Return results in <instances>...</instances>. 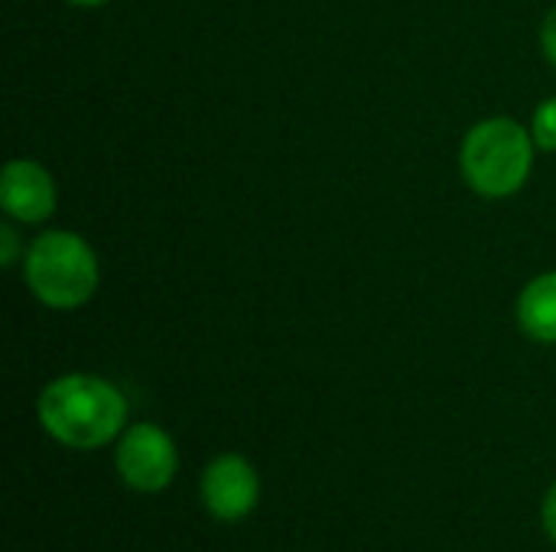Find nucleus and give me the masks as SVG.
Listing matches in <instances>:
<instances>
[{
    "instance_id": "9",
    "label": "nucleus",
    "mask_w": 556,
    "mask_h": 552,
    "mask_svg": "<svg viewBox=\"0 0 556 552\" xmlns=\"http://www.w3.org/2000/svg\"><path fill=\"white\" fill-rule=\"evenodd\" d=\"M23 254H26V241L20 238V224L3 218V224H0V267L13 270L16 264H23Z\"/></svg>"
},
{
    "instance_id": "3",
    "label": "nucleus",
    "mask_w": 556,
    "mask_h": 552,
    "mask_svg": "<svg viewBox=\"0 0 556 552\" xmlns=\"http://www.w3.org/2000/svg\"><path fill=\"white\" fill-rule=\"evenodd\" d=\"M20 277L26 293L52 312H75L101 290V257L72 228H42L23 254Z\"/></svg>"
},
{
    "instance_id": "10",
    "label": "nucleus",
    "mask_w": 556,
    "mask_h": 552,
    "mask_svg": "<svg viewBox=\"0 0 556 552\" xmlns=\"http://www.w3.org/2000/svg\"><path fill=\"white\" fill-rule=\"evenodd\" d=\"M538 46H541V55L547 59V65H554L556 68V3L544 13V20H541Z\"/></svg>"
},
{
    "instance_id": "11",
    "label": "nucleus",
    "mask_w": 556,
    "mask_h": 552,
    "mask_svg": "<svg viewBox=\"0 0 556 552\" xmlns=\"http://www.w3.org/2000/svg\"><path fill=\"white\" fill-rule=\"evenodd\" d=\"M541 524H544L547 537L556 543V482L547 488V495H544V504H541Z\"/></svg>"
},
{
    "instance_id": "1",
    "label": "nucleus",
    "mask_w": 556,
    "mask_h": 552,
    "mask_svg": "<svg viewBox=\"0 0 556 552\" xmlns=\"http://www.w3.org/2000/svg\"><path fill=\"white\" fill-rule=\"evenodd\" d=\"M36 420L52 442L72 452H98L130 426V407L114 381L91 371H68L39 390Z\"/></svg>"
},
{
    "instance_id": "4",
    "label": "nucleus",
    "mask_w": 556,
    "mask_h": 552,
    "mask_svg": "<svg viewBox=\"0 0 556 552\" xmlns=\"http://www.w3.org/2000/svg\"><path fill=\"white\" fill-rule=\"evenodd\" d=\"M114 472L134 495H163L179 472L176 439L156 423H130L114 442Z\"/></svg>"
},
{
    "instance_id": "2",
    "label": "nucleus",
    "mask_w": 556,
    "mask_h": 552,
    "mask_svg": "<svg viewBox=\"0 0 556 552\" xmlns=\"http://www.w3.org/2000/svg\"><path fill=\"white\" fill-rule=\"evenodd\" d=\"M538 143L528 124L508 114L476 120L459 140V176L466 189L489 202L515 198L534 172Z\"/></svg>"
},
{
    "instance_id": "6",
    "label": "nucleus",
    "mask_w": 556,
    "mask_h": 552,
    "mask_svg": "<svg viewBox=\"0 0 556 552\" xmlns=\"http://www.w3.org/2000/svg\"><path fill=\"white\" fill-rule=\"evenodd\" d=\"M0 208L3 218L16 221L20 228H39L52 221L59 208V182L52 169L33 156L7 159L0 172Z\"/></svg>"
},
{
    "instance_id": "5",
    "label": "nucleus",
    "mask_w": 556,
    "mask_h": 552,
    "mask_svg": "<svg viewBox=\"0 0 556 552\" xmlns=\"http://www.w3.org/2000/svg\"><path fill=\"white\" fill-rule=\"evenodd\" d=\"M199 498L208 517L222 524H241L261 501V472L241 452H222L202 468Z\"/></svg>"
},
{
    "instance_id": "7",
    "label": "nucleus",
    "mask_w": 556,
    "mask_h": 552,
    "mask_svg": "<svg viewBox=\"0 0 556 552\" xmlns=\"http://www.w3.org/2000/svg\"><path fill=\"white\" fill-rule=\"evenodd\" d=\"M515 322L531 342L556 345V270H544L525 283L515 299Z\"/></svg>"
},
{
    "instance_id": "12",
    "label": "nucleus",
    "mask_w": 556,
    "mask_h": 552,
    "mask_svg": "<svg viewBox=\"0 0 556 552\" xmlns=\"http://www.w3.org/2000/svg\"><path fill=\"white\" fill-rule=\"evenodd\" d=\"M68 7H78V10H94V7H104L111 0H65Z\"/></svg>"
},
{
    "instance_id": "8",
    "label": "nucleus",
    "mask_w": 556,
    "mask_h": 552,
    "mask_svg": "<svg viewBox=\"0 0 556 552\" xmlns=\"http://www.w3.org/2000/svg\"><path fill=\"white\" fill-rule=\"evenodd\" d=\"M531 133L541 153H556V94H547L538 101L534 114H531Z\"/></svg>"
}]
</instances>
